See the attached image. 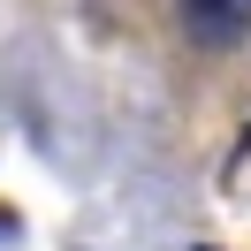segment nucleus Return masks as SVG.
I'll return each mask as SVG.
<instances>
[{
    "instance_id": "obj_1",
    "label": "nucleus",
    "mask_w": 251,
    "mask_h": 251,
    "mask_svg": "<svg viewBox=\"0 0 251 251\" xmlns=\"http://www.w3.org/2000/svg\"><path fill=\"white\" fill-rule=\"evenodd\" d=\"M175 16H183V31L198 38V46H244L251 38V0H175Z\"/></svg>"
}]
</instances>
